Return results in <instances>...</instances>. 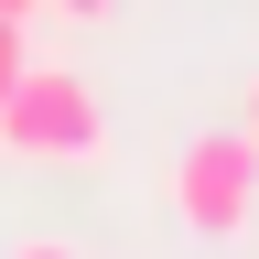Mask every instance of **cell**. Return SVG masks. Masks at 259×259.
Returning a JSON list of instances; mask_svg holds the SVG:
<instances>
[{
	"instance_id": "6da1fadb",
	"label": "cell",
	"mask_w": 259,
	"mask_h": 259,
	"mask_svg": "<svg viewBox=\"0 0 259 259\" xmlns=\"http://www.w3.org/2000/svg\"><path fill=\"white\" fill-rule=\"evenodd\" d=\"M0 151L11 162H97L108 151V108L76 65H32L22 87H0Z\"/></svg>"
},
{
	"instance_id": "7a4b0ae2",
	"label": "cell",
	"mask_w": 259,
	"mask_h": 259,
	"mask_svg": "<svg viewBox=\"0 0 259 259\" xmlns=\"http://www.w3.org/2000/svg\"><path fill=\"white\" fill-rule=\"evenodd\" d=\"M173 216L216 248L248 238V216H259V141L248 130H205V141L173 151Z\"/></svg>"
},
{
	"instance_id": "3957f363",
	"label": "cell",
	"mask_w": 259,
	"mask_h": 259,
	"mask_svg": "<svg viewBox=\"0 0 259 259\" xmlns=\"http://www.w3.org/2000/svg\"><path fill=\"white\" fill-rule=\"evenodd\" d=\"M22 76H32V44H22V22L0 11V87H22Z\"/></svg>"
},
{
	"instance_id": "277c9868",
	"label": "cell",
	"mask_w": 259,
	"mask_h": 259,
	"mask_svg": "<svg viewBox=\"0 0 259 259\" xmlns=\"http://www.w3.org/2000/svg\"><path fill=\"white\" fill-rule=\"evenodd\" d=\"M44 11H54V22H108L119 0H44Z\"/></svg>"
},
{
	"instance_id": "5b68a950",
	"label": "cell",
	"mask_w": 259,
	"mask_h": 259,
	"mask_svg": "<svg viewBox=\"0 0 259 259\" xmlns=\"http://www.w3.org/2000/svg\"><path fill=\"white\" fill-rule=\"evenodd\" d=\"M11 259H76V248H65V238H22Z\"/></svg>"
},
{
	"instance_id": "8992f818",
	"label": "cell",
	"mask_w": 259,
	"mask_h": 259,
	"mask_svg": "<svg viewBox=\"0 0 259 259\" xmlns=\"http://www.w3.org/2000/svg\"><path fill=\"white\" fill-rule=\"evenodd\" d=\"M0 11H11V22H32V11H44V0H0Z\"/></svg>"
},
{
	"instance_id": "52a82bcc",
	"label": "cell",
	"mask_w": 259,
	"mask_h": 259,
	"mask_svg": "<svg viewBox=\"0 0 259 259\" xmlns=\"http://www.w3.org/2000/svg\"><path fill=\"white\" fill-rule=\"evenodd\" d=\"M248 141H259V76H248Z\"/></svg>"
}]
</instances>
